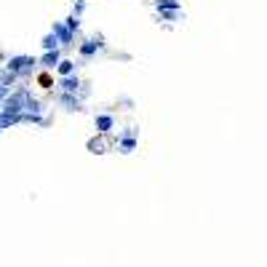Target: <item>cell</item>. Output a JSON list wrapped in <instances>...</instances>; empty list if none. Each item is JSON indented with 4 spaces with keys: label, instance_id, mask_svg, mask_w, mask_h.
Returning <instances> with one entry per match:
<instances>
[{
    "label": "cell",
    "instance_id": "obj_10",
    "mask_svg": "<svg viewBox=\"0 0 267 267\" xmlns=\"http://www.w3.org/2000/svg\"><path fill=\"white\" fill-rule=\"evenodd\" d=\"M75 70H78V62H75V59H67V56H64L54 72H56V78H70V75H75Z\"/></svg>",
    "mask_w": 267,
    "mask_h": 267
},
{
    "label": "cell",
    "instance_id": "obj_22",
    "mask_svg": "<svg viewBox=\"0 0 267 267\" xmlns=\"http://www.w3.org/2000/svg\"><path fill=\"white\" fill-rule=\"evenodd\" d=\"M0 134H3V128H0Z\"/></svg>",
    "mask_w": 267,
    "mask_h": 267
},
{
    "label": "cell",
    "instance_id": "obj_21",
    "mask_svg": "<svg viewBox=\"0 0 267 267\" xmlns=\"http://www.w3.org/2000/svg\"><path fill=\"white\" fill-rule=\"evenodd\" d=\"M120 102H123V104H126V107H128V110H131V104H134V99H131V97H120Z\"/></svg>",
    "mask_w": 267,
    "mask_h": 267
},
{
    "label": "cell",
    "instance_id": "obj_3",
    "mask_svg": "<svg viewBox=\"0 0 267 267\" xmlns=\"http://www.w3.org/2000/svg\"><path fill=\"white\" fill-rule=\"evenodd\" d=\"M137 147H139V131H137V126L123 128L118 134V139H115V150L120 152V155H131Z\"/></svg>",
    "mask_w": 267,
    "mask_h": 267
},
{
    "label": "cell",
    "instance_id": "obj_13",
    "mask_svg": "<svg viewBox=\"0 0 267 267\" xmlns=\"http://www.w3.org/2000/svg\"><path fill=\"white\" fill-rule=\"evenodd\" d=\"M40 49H43V51H56V49H62V46H59V40H56V35L49 32V35L40 40Z\"/></svg>",
    "mask_w": 267,
    "mask_h": 267
},
{
    "label": "cell",
    "instance_id": "obj_14",
    "mask_svg": "<svg viewBox=\"0 0 267 267\" xmlns=\"http://www.w3.org/2000/svg\"><path fill=\"white\" fill-rule=\"evenodd\" d=\"M160 19H163V22H179V19H182L185 22V11H160Z\"/></svg>",
    "mask_w": 267,
    "mask_h": 267
},
{
    "label": "cell",
    "instance_id": "obj_20",
    "mask_svg": "<svg viewBox=\"0 0 267 267\" xmlns=\"http://www.w3.org/2000/svg\"><path fill=\"white\" fill-rule=\"evenodd\" d=\"M11 94V88H6V85H0V107H3V102H6V97Z\"/></svg>",
    "mask_w": 267,
    "mask_h": 267
},
{
    "label": "cell",
    "instance_id": "obj_9",
    "mask_svg": "<svg viewBox=\"0 0 267 267\" xmlns=\"http://www.w3.org/2000/svg\"><path fill=\"white\" fill-rule=\"evenodd\" d=\"M80 85H83V80L78 78V75H70V78H56V88H59V94H78Z\"/></svg>",
    "mask_w": 267,
    "mask_h": 267
},
{
    "label": "cell",
    "instance_id": "obj_4",
    "mask_svg": "<svg viewBox=\"0 0 267 267\" xmlns=\"http://www.w3.org/2000/svg\"><path fill=\"white\" fill-rule=\"evenodd\" d=\"M102 49H104V37H102V35H94V37H85V40H80V43H78V56H80L78 64L91 62Z\"/></svg>",
    "mask_w": 267,
    "mask_h": 267
},
{
    "label": "cell",
    "instance_id": "obj_17",
    "mask_svg": "<svg viewBox=\"0 0 267 267\" xmlns=\"http://www.w3.org/2000/svg\"><path fill=\"white\" fill-rule=\"evenodd\" d=\"M83 11H85V0H75L72 14H75V16H83Z\"/></svg>",
    "mask_w": 267,
    "mask_h": 267
},
{
    "label": "cell",
    "instance_id": "obj_7",
    "mask_svg": "<svg viewBox=\"0 0 267 267\" xmlns=\"http://www.w3.org/2000/svg\"><path fill=\"white\" fill-rule=\"evenodd\" d=\"M94 126H97V134L107 137V134L115 128V115H112V112H97V115H94Z\"/></svg>",
    "mask_w": 267,
    "mask_h": 267
},
{
    "label": "cell",
    "instance_id": "obj_1",
    "mask_svg": "<svg viewBox=\"0 0 267 267\" xmlns=\"http://www.w3.org/2000/svg\"><path fill=\"white\" fill-rule=\"evenodd\" d=\"M30 99H32V91L27 88V85H16V88L6 97L0 112H6V115H22V112L27 110V102Z\"/></svg>",
    "mask_w": 267,
    "mask_h": 267
},
{
    "label": "cell",
    "instance_id": "obj_18",
    "mask_svg": "<svg viewBox=\"0 0 267 267\" xmlns=\"http://www.w3.org/2000/svg\"><path fill=\"white\" fill-rule=\"evenodd\" d=\"M78 97H80L83 102H85V99H88V97H91V85H88V83H83V85H80V91H78Z\"/></svg>",
    "mask_w": 267,
    "mask_h": 267
},
{
    "label": "cell",
    "instance_id": "obj_16",
    "mask_svg": "<svg viewBox=\"0 0 267 267\" xmlns=\"http://www.w3.org/2000/svg\"><path fill=\"white\" fill-rule=\"evenodd\" d=\"M37 83H40V88H54V78H51V72H43V75H37Z\"/></svg>",
    "mask_w": 267,
    "mask_h": 267
},
{
    "label": "cell",
    "instance_id": "obj_19",
    "mask_svg": "<svg viewBox=\"0 0 267 267\" xmlns=\"http://www.w3.org/2000/svg\"><path fill=\"white\" fill-rule=\"evenodd\" d=\"M88 147H91V152H104V145H102V142H97V139H94Z\"/></svg>",
    "mask_w": 267,
    "mask_h": 267
},
{
    "label": "cell",
    "instance_id": "obj_5",
    "mask_svg": "<svg viewBox=\"0 0 267 267\" xmlns=\"http://www.w3.org/2000/svg\"><path fill=\"white\" fill-rule=\"evenodd\" d=\"M51 32L56 35V40H59L62 49H72V46H75V37H78L64 22H54V24H51Z\"/></svg>",
    "mask_w": 267,
    "mask_h": 267
},
{
    "label": "cell",
    "instance_id": "obj_6",
    "mask_svg": "<svg viewBox=\"0 0 267 267\" xmlns=\"http://www.w3.org/2000/svg\"><path fill=\"white\" fill-rule=\"evenodd\" d=\"M56 104L67 112H83L85 110V104L78 94H56Z\"/></svg>",
    "mask_w": 267,
    "mask_h": 267
},
{
    "label": "cell",
    "instance_id": "obj_11",
    "mask_svg": "<svg viewBox=\"0 0 267 267\" xmlns=\"http://www.w3.org/2000/svg\"><path fill=\"white\" fill-rule=\"evenodd\" d=\"M0 85H6V88H16V85H19V75H14L11 70H6V67H3V70H0Z\"/></svg>",
    "mask_w": 267,
    "mask_h": 267
},
{
    "label": "cell",
    "instance_id": "obj_12",
    "mask_svg": "<svg viewBox=\"0 0 267 267\" xmlns=\"http://www.w3.org/2000/svg\"><path fill=\"white\" fill-rule=\"evenodd\" d=\"M155 11H182V3L179 0H155Z\"/></svg>",
    "mask_w": 267,
    "mask_h": 267
},
{
    "label": "cell",
    "instance_id": "obj_8",
    "mask_svg": "<svg viewBox=\"0 0 267 267\" xmlns=\"http://www.w3.org/2000/svg\"><path fill=\"white\" fill-rule=\"evenodd\" d=\"M62 59H64V56H62V49H56V51H43V56L37 59V64H40L46 72H54L56 67H59Z\"/></svg>",
    "mask_w": 267,
    "mask_h": 267
},
{
    "label": "cell",
    "instance_id": "obj_2",
    "mask_svg": "<svg viewBox=\"0 0 267 267\" xmlns=\"http://www.w3.org/2000/svg\"><path fill=\"white\" fill-rule=\"evenodd\" d=\"M3 67L11 70L14 75H19V80H27V78H32L35 70H37V59L30 54H16V56H8Z\"/></svg>",
    "mask_w": 267,
    "mask_h": 267
},
{
    "label": "cell",
    "instance_id": "obj_15",
    "mask_svg": "<svg viewBox=\"0 0 267 267\" xmlns=\"http://www.w3.org/2000/svg\"><path fill=\"white\" fill-rule=\"evenodd\" d=\"M64 24H67V27H70V30H72L75 35H78V32H80V16H75V14H70V16H67V19H64Z\"/></svg>",
    "mask_w": 267,
    "mask_h": 267
}]
</instances>
